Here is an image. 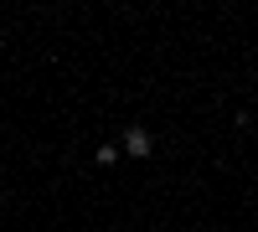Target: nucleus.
Returning a JSON list of instances; mask_svg holds the SVG:
<instances>
[{"mask_svg": "<svg viewBox=\"0 0 258 232\" xmlns=\"http://www.w3.org/2000/svg\"><path fill=\"white\" fill-rule=\"evenodd\" d=\"M124 155H150V134L140 129V124H135L129 134H124Z\"/></svg>", "mask_w": 258, "mask_h": 232, "instance_id": "f257e3e1", "label": "nucleus"}, {"mask_svg": "<svg viewBox=\"0 0 258 232\" xmlns=\"http://www.w3.org/2000/svg\"><path fill=\"white\" fill-rule=\"evenodd\" d=\"M119 160V144H98V165H114Z\"/></svg>", "mask_w": 258, "mask_h": 232, "instance_id": "f03ea898", "label": "nucleus"}]
</instances>
